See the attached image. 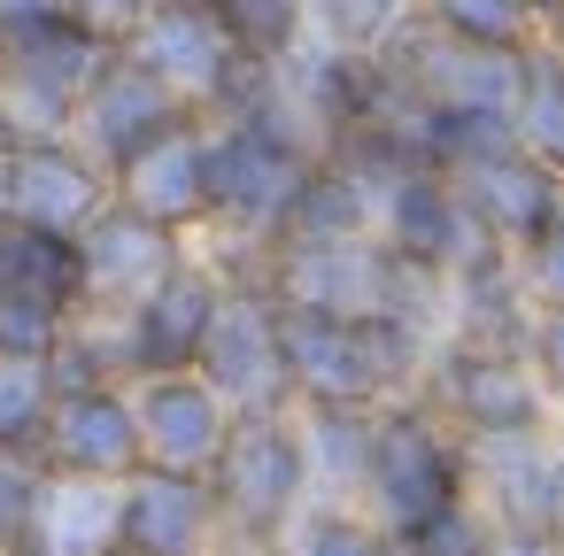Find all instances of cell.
<instances>
[{
  "label": "cell",
  "mask_w": 564,
  "mask_h": 556,
  "mask_svg": "<svg viewBox=\"0 0 564 556\" xmlns=\"http://www.w3.org/2000/svg\"><path fill=\"white\" fill-rule=\"evenodd\" d=\"M279 348H286L294 402H364V410H379V402L417 394L441 340L410 317H333V309L279 302Z\"/></svg>",
  "instance_id": "1"
},
{
  "label": "cell",
  "mask_w": 564,
  "mask_h": 556,
  "mask_svg": "<svg viewBox=\"0 0 564 556\" xmlns=\"http://www.w3.org/2000/svg\"><path fill=\"white\" fill-rule=\"evenodd\" d=\"M464 494H471V440L425 394L379 402V417H371V464H364V494L356 502L402 541V533H417L433 510H448Z\"/></svg>",
  "instance_id": "2"
},
{
  "label": "cell",
  "mask_w": 564,
  "mask_h": 556,
  "mask_svg": "<svg viewBox=\"0 0 564 556\" xmlns=\"http://www.w3.org/2000/svg\"><path fill=\"white\" fill-rule=\"evenodd\" d=\"M317 171V148L248 124V117H202V186H209V225L202 232H240V240H279L302 178Z\"/></svg>",
  "instance_id": "3"
},
{
  "label": "cell",
  "mask_w": 564,
  "mask_h": 556,
  "mask_svg": "<svg viewBox=\"0 0 564 556\" xmlns=\"http://www.w3.org/2000/svg\"><path fill=\"white\" fill-rule=\"evenodd\" d=\"M209 487H217V517H225V541L240 548H279L286 525L310 510V456H302V417L294 410H248L232 417L217 464H209Z\"/></svg>",
  "instance_id": "4"
},
{
  "label": "cell",
  "mask_w": 564,
  "mask_h": 556,
  "mask_svg": "<svg viewBox=\"0 0 564 556\" xmlns=\"http://www.w3.org/2000/svg\"><path fill=\"white\" fill-rule=\"evenodd\" d=\"M117 63V40L86 32V24H55L24 47L0 55V140H63L78 124L86 86Z\"/></svg>",
  "instance_id": "5"
},
{
  "label": "cell",
  "mask_w": 564,
  "mask_h": 556,
  "mask_svg": "<svg viewBox=\"0 0 564 556\" xmlns=\"http://www.w3.org/2000/svg\"><path fill=\"white\" fill-rule=\"evenodd\" d=\"M194 371L225 394V410H232V417H248V410H294L286 348H279V294H271V279H225V294H217V317H209V332H202Z\"/></svg>",
  "instance_id": "6"
},
{
  "label": "cell",
  "mask_w": 564,
  "mask_h": 556,
  "mask_svg": "<svg viewBox=\"0 0 564 556\" xmlns=\"http://www.w3.org/2000/svg\"><path fill=\"white\" fill-rule=\"evenodd\" d=\"M417 394H425L464 440L556 425V394L541 386V371H533L525 356H495V348H464V340H441V348H433Z\"/></svg>",
  "instance_id": "7"
},
{
  "label": "cell",
  "mask_w": 564,
  "mask_h": 556,
  "mask_svg": "<svg viewBox=\"0 0 564 556\" xmlns=\"http://www.w3.org/2000/svg\"><path fill=\"white\" fill-rule=\"evenodd\" d=\"M379 240L441 279H464V271H487V263H510V248L471 217V201L456 194L448 171H402L387 194H379Z\"/></svg>",
  "instance_id": "8"
},
{
  "label": "cell",
  "mask_w": 564,
  "mask_h": 556,
  "mask_svg": "<svg viewBox=\"0 0 564 556\" xmlns=\"http://www.w3.org/2000/svg\"><path fill=\"white\" fill-rule=\"evenodd\" d=\"M117 201L109 171L63 132V140H17L0 148V225H40V232H86Z\"/></svg>",
  "instance_id": "9"
},
{
  "label": "cell",
  "mask_w": 564,
  "mask_h": 556,
  "mask_svg": "<svg viewBox=\"0 0 564 556\" xmlns=\"http://www.w3.org/2000/svg\"><path fill=\"white\" fill-rule=\"evenodd\" d=\"M471 494L502 533H564V433H487L471 440Z\"/></svg>",
  "instance_id": "10"
},
{
  "label": "cell",
  "mask_w": 564,
  "mask_h": 556,
  "mask_svg": "<svg viewBox=\"0 0 564 556\" xmlns=\"http://www.w3.org/2000/svg\"><path fill=\"white\" fill-rule=\"evenodd\" d=\"M117 541L140 556H217L225 548L217 487L202 471L140 464L132 479H117Z\"/></svg>",
  "instance_id": "11"
},
{
  "label": "cell",
  "mask_w": 564,
  "mask_h": 556,
  "mask_svg": "<svg viewBox=\"0 0 564 556\" xmlns=\"http://www.w3.org/2000/svg\"><path fill=\"white\" fill-rule=\"evenodd\" d=\"M78 255H86V309L94 317H124L155 279H171L194 255V240L155 225V217H140V209H124V201H109L78 232Z\"/></svg>",
  "instance_id": "12"
},
{
  "label": "cell",
  "mask_w": 564,
  "mask_h": 556,
  "mask_svg": "<svg viewBox=\"0 0 564 556\" xmlns=\"http://www.w3.org/2000/svg\"><path fill=\"white\" fill-rule=\"evenodd\" d=\"M217 263L209 255H186L171 279H155L117 325H124V356H132V379H155V371H194L202 356V332L217 317Z\"/></svg>",
  "instance_id": "13"
},
{
  "label": "cell",
  "mask_w": 564,
  "mask_h": 556,
  "mask_svg": "<svg viewBox=\"0 0 564 556\" xmlns=\"http://www.w3.org/2000/svg\"><path fill=\"white\" fill-rule=\"evenodd\" d=\"M124 55H132L148 78H163L186 109H202V117H209V101L225 94V78L240 70L232 32L202 9V0H163V9H148V24L124 40Z\"/></svg>",
  "instance_id": "14"
},
{
  "label": "cell",
  "mask_w": 564,
  "mask_h": 556,
  "mask_svg": "<svg viewBox=\"0 0 564 556\" xmlns=\"http://www.w3.org/2000/svg\"><path fill=\"white\" fill-rule=\"evenodd\" d=\"M186 117H202V109H186L163 78H148L124 47H117V63L86 86V101H78V124H70V140L101 163V171H117V163H132L148 140H163L171 124H186Z\"/></svg>",
  "instance_id": "15"
},
{
  "label": "cell",
  "mask_w": 564,
  "mask_h": 556,
  "mask_svg": "<svg viewBox=\"0 0 564 556\" xmlns=\"http://www.w3.org/2000/svg\"><path fill=\"white\" fill-rule=\"evenodd\" d=\"M132 410H140V448L148 464L163 471H202L217 464L225 433H232V410L225 394L202 379V371H155V379H132Z\"/></svg>",
  "instance_id": "16"
},
{
  "label": "cell",
  "mask_w": 564,
  "mask_h": 556,
  "mask_svg": "<svg viewBox=\"0 0 564 556\" xmlns=\"http://www.w3.org/2000/svg\"><path fill=\"white\" fill-rule=\"evenodd\" d=\"M40 456H47V471H70V479H132V471L148 464L132 386H86V394H55V417H47Z\"/></svg>",
  "instance_id": "17"
},
{
  "label": "cell",
  "mask_w": 564,
  "mask_h": 556,
  "mask_svg": "<svg viewBox=\"0 0 564 556\" xmlns=\"http://www.w3.org/2000/svg\"><path fill=\"white\" fill-rule=\"evenodd\" d=\"M109 186H117V201L124 209H140V217H155V225H171V232H202L209 225V186H202V117H186V124H171L163 140H148L132 163H117L109 171Z\"/></svg>",
  "instance_id": "18"
},
{
  "label": "cell",
  "mask_w": 564,
  "mask_h": 556,
  "mask_svg": "<svg viewBox=\"0 0 564 556\" xmlns=\"http://www.w3.org/2000/svg\"><path fill=\"white\" fill-rule=\"evenodd\" d=\"M456 194L471 201V217L518 255V248H533L556 217H564V171H549L541 155H525V148H510V155H495V163H471V171H456Z\"/></svg>",
  "instance_id": "19"
},
{
  "label": "cell",
  "mask_w": 564,
  "mask_h": 556,
  "mask_svg": "<svg viewBox=\"0 0 564 556\" xmlns=\"http://www.w3.org/2000/svg\"><path fill=\"white\" fill-rule=\"evenodd\" d=\"M533 294L518 279V255L510 263H487V271H464L448 279V325L441 340H464V348H495V356H525L533 340Z\"/></svg>",
  "instance_id": "20"
},
{
  "label": "cell",
  "mask_w": 564,
  "mask_h": 556,
  "mask_svg": "<svg viewBox=\"0 0 564 556\" xmlns=\"http://www.w3.org/2000/svg\"><path fill=\"white\" fill-rule=\"evenodd\" d=\"M302 456H310V502H356L371 464V417L364 402H294Z\"/></svg>",
  "instance_id": "21"
},
{
  "label": "cell",
  "mask_w": 564,
  "mask_h": 556,
  "mask_svg": "<svg viewBox=\"0 0 564 556\" xmlns=\"http://www.w3.org/2000/svg\"><path fill=\"white\" fill-rule=\"evenodd\" d=\"M0 294L47 302L63 317L86 309V255L70 232H40V225H0Z\"/></svg>",
  "instance_id": "22"
},
{
  "label": "cell",
  "mask_w": 564,
  "mask_h": 556,
  "mask_svg": "<svg viewBox=\"0 0 564 556\" xmlns=\"http://www.w3.org/2000/svg\"><path fill=\"white\" fill-rule=\"evenodd\" d=\"M32 556H101L117 548V479H70L47 471L40 517H32Z\"/></svg>",
  "instance_id": "23"
},
{
  "label": "cell",
  "mask_w": 564,
  "mask_h": 556,
  "mask_svg": "<svg viewBox=\"0 0 564 556\" xmlns=\"http://www.w3.org/2000/svg\"><path fill=\"white\" fill-rule=\"evenodd\" d=\"M364 232H379V201L356 186V171L317 155V171L302 178V194L279 225V240H364Z\"/></svg>",
  "instance_id": "24"
},
{
  "label": "cell",
  "mask_w": 564,
  "mask_h": 556,
  "mask_svg": "<svg viewBox=\"0 0 564 556\" xmlns=\"http://www.w3.org/2000/svg\"><path fill=\"white\" fill-rule=\"evenodd\" d=\"M425 17L456 47L487 55H525L533 40H549V0H425Z\"/></svg>",
  "instance_id": "25"
},
{
  "label": "cell",
  "mask_w": 564,
  "mask_h": 556,
  "mask_svg": "<svg viewBox=\"0 0 564 556\" xmlns=\"http://www.w3.org/2000/svg\"><path fill=\"white\" fill-rule=\"evenodd\" d=\"M417 24V0H302V40L340 55H387Z\"/></svg>",
  "instance_id": "26"
},
{
  "label": "cell",
  "mask_w": 564,
  "mask_h": 556,
  "mask_svg": "<svg viewBox=\"0 0 564 556\" xmlns=\"http://www.w3.org/2000/svg\"><path fill=\"white\" fill-rule=\"evenodd\" d=\"M510 124H518V148L525 155H541L549 171H564V47H549V40L525 47Z\"/></svg>",
  "instance_id": "27"
},
{
  "label": "cell",
  "mask_w": 564,
  "mask_h": 556,
  "mask_svg": "<svg viewBox=\"0 0 564 556\" xmlns=\"http://www.w3.org/2000/svg\"><path fill=\"white\" fill-rule=\"evenodd\" d=\"M387 548H394V533L364 502H310L279 541V556H387Z\"/></svg>",
  "instance_id": "28"
},
{
  "label": "cell",
  "mask_w": 564,
  "mask_h": 556,
  "mask_svg": "<svg viewBox=\"0 0 564 556\" xmlns=\"http://www.w3.org/2000/svg\"><path fill=\"white\" fill-rule=\"evenodd\" d=\"M202 9L232 32L240 55L256 63H286L302 47V0H202Z\"/></svg>",
  "instance_id": "29"
},
{
  "label": "cell",
  "mask_w": 564,
  "mask_h": 556,
  "mask_svg": "<svg viewBox=\"0 0 564 556\" xmlns=\"http://www.w3.org/2000/svg\"><path fill=\"white\" fill-rule=\"evenodd\" d=\"M47 417H55L47 363L0 356V448H32V456H40V440H47Z\"/></svg>",
  "instance_id": "30"
},
{
  "label": "cell",
  "mask_w": 564,
  "mask_h": 556,
  "mask_svg": "<svg viewBox=\"0 0 564 556\" xmlns=\"http://www.w3.org/2000/svg\"><path fill=\"white\" fill-rule=\"evenodd\" d=\"M417 556H495V541H502V525L487 517V502L479 494H464V502H448V510H433L417 533H402Z\"/></svg>",
  "instance_id": "31"
},
{
  "label": "cell",
  "mask_w": 564,
  "mask_h": 556,
  "mask_svg": "<svg viewBox=\"0 0 564 556\" xmlns=\"http://www.w3.org/2000/svg\"><path fill=\"white\" fill-rule=\"evenodd\" d=\"M40 494H47V456H32V448H0V556L32 541Z\"/></svg>",
  "instance_id": "32"
},
{
  "label": "cell",
  "mask_w": 564,
  "mask_h": 556,
  "mask_svg": "<svg viewBox=\"0 0 564 556\" xmlns=\"http://www.w3.org/2000/svg\"><path fill=\"white\" fill-rule=\"evenodd\" d=\"M63 309L47 302H24V294H0V356H24V363H47V348L63 340Z\"/></svg>",
  "instance_id": "33"
},
{
  "label": "cell",
  "mask_w": 564,
  "mask_h": 556,
  "mask_svg": "<svg viewBox=\"0 0 564 556\" xmlns=\"http://www.w3.org/2000/svg\"><path fill=\"white\" fill-rule=\"evenodd\" d=\"M518 279H525L533 309H556V302H564V217H556L533 248H518Z\"/></svg>",
  "instance_id": "34"
},
{
  "label": "cell",
  "mask_w": 564,
  "mask_h": 556,
  "mask_svg": "<svg viewBox=\"0 0 564 556\" xmlns=\"http://www.w3.org/2000/svg\"><path fill=\"white\" fill-rule=\"evenodd\" d=\"M148 9H163V0H70V24H86V32H101V40L124 47L148 24Z\"/></svg>",
  "instance_id": "35"
},
{
  "label": "cell",
  "mask_w": 564,
  "mask_h": 556,
  "mask_svg": "<svg viewBox=\"0 0 564 556\" xmlns=\"http://www.w3.org/2000/svg\"><path fill=\"white\" fill-rule=\"evenodd\" d=\"M55 24H70V0H0V55L55 32Z\"/></svg>",
  "instance_id": "36"
},
{
  "label": "cell",
  "mask_w": 564,
  "mask_h": 556,
  "mask_svg": "<svg viewBox=\"0 0 564 556\" xmlns=\"http://www.w3.org/2000/svg\"><path fill=\"white\" fill-rule=\"evenodd\" d=\"M525 363L541 371V386H549V394H564V302L533 317V340H525Z\"/></svg>",
  "instance_id": "37"
},
{
  "label": "cell",
  "mask_w": 564,
  "mask_h": 556,
  "mask_svg": "<svg viewBox=\"0 0 564 556\" xmlns=\"http://www.w3.org/2000/svg\"><path fill=\"white\" fill-rule=\"evenodd\" d=\"M495 556H564V533H502Z\"/></svg>",
  "instance_id": "38"
},
{
  "label": "cell",
  "mask_w": 564,
  "mask_h": 556,
  "mask_svg": "<svg viewBox=\"0 0 564 556\" xmlns=\"http://www.w3.org/2000/svg\"><path fill=\"white\" fill-rule=\"evenodd\" d=\"M101 556H140V548H124V541H117V548H101Z\"/></svg>",
  "instance_id": "39"
},
{
  "label": "cell",
  "mask_w": 564,
  "mask_h": 556,
  "mask_svg": "<svg viewBox=\"0 0 564 556\" xmlns=\"http://www.w3.org/2000/svg\"><path fill=\"white\" fill-rule=\"evenodd\" d=\"M387 556H417V548H410V541H394V548H387Z\"/></svg>",
  "instance_id": "40"
},
{
  "label": "cell",
  "mask_w": 564,
  "mask_h": 556,
  "mask_svg": "<svg viewBox=\"0 0 564 556\" xmlns=\"http://www.w3.org/2000/svg\"><path fill=\"white\" fill-rule=\"evenodd\" d=\"M556 433H564V394H556Z\"/></svg>",
  "instance_id": "41"
},
{
  "label": "cell",
  "mask_w": 564,
  "mask_h": 556,
  "mask_svg": "<svg viewBox=\"0 0 564 556\" xmlns=\"http://www.w3.org/2000/svg\"><path fill=\"white\" fill-rule=\"evenodd\" d=\"M549 9H556V0H549Z\"/></svg>",
  "instance_id": "42"
},
{
  "label": "cell",
  "mask_w": 564,
  "mask_h": 556,
  "mask_svg": "<svg viewBox=\"0 0 564 556\" xmlns=\"http://www.w3.org/2000/svg\"><path fill=\"white\" fill-rule=\"evenodd\" d=\"M549 47H556V40H549Z\"/></svg>",
  "instance_id": "43"
}]
</instances>
